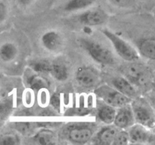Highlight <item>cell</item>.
<instances>
[{
	"label": "cell",
	"instance_id": "obj_1",
	"mask_svg": "<svg viewBox=\"0 0 155 145\" xmlns=\"http://www.w3.org/2000/svg\"><path fill=\"white\" fill-rule=\"evenodd\" d=\"M95 130L96 125L92 122H71L63 128L62 135L71 143L83 144L91 140Z\"/></svg>",
	"mask_w": 155,
	"mask_h": 145
},
{
	"label": "cell",
	"instance_id": "obj_2",
	"mask_svg": "<svg viewBox=\"0 0 155 145\" xmlns=\"http://www.w3.org/2000/svg\"><path fill=\"white\" fill-rule=\"evenodd\" d=\"M122 72L123 76L130 81L135 87H150L153 71L147 65L138 62V60L129 62V64L123 67Z\"/></svg>",
	"mask_w": 155,
	"mask_h": 145
},
{
	"label": "cell",
	"instance_id": "obj_3",
	"mask_svg": "<svg viewBox=\"0 0 155 145\" xmlns=\"http://www.w3.org/2000/svg\"><path fill=\"white\" fill-rule=\"evenodd\" d=\"M79 43L83 50L97 63L112 65L115 62L113 53L99 42L89 39H81Z\"/></svg>",
	"mask_w": 155,
	"mask_h": 145
},
{
	"label": "cell",
	"instance_id": "obj_4",
	"mask_svg": "<svg viewBox=\"0 0 155 145\" xmlns=\"http://www.w3.org/2000/svg\"><path fill=\"white\" fill-rule=\"evenodd\" d=\"M101 33L110 40L119 56L125 61L134 62L139 59L140 55L138 50L120 36L108 29L101 30Z\"/></svg>",
	"mask_w": 155,
	"mask_h": 145
},
{
	"label": "cell",
	"instance_id": "obj_5",
	"mask_svg": "<svg viewBox=\"0 0 155 145\" xmlns=\"http://www.w3.org/2000/svg\"><path fill=\"white\" fill-rule=\"evenodd\" d=\"M135 123L141 124L150 130L155 125V112L145 99L136 97L131 102Z\"/></svg>",
	"mask_w": 155,
	"mask_h": 145
},
{
	"label": "cell",
	"instance_id": "obj_6",
	"mask_svg": "<svg viewBox=\"0 0 155 145\" xmlns=\"http://www.w3.org/2000/svg\"><path fill=\"white\" fill-rule=\"evenodd\" d=\"M95 94L105 104L115 108H120L131 104L132 100L117 91L116 88L107 85H102L95 90Z\"/></svg>",
	"mask_w": 155,
	"mask_h": 145
},
{
	"label": "cell",
	"instance_id": "obj_7",
	"mask_svg": "<svg viewBox=\"0 0 155 145\" xmlns=\"http://www.w3.org/2000/svg\"><path fill=\"white\" fill-rule=\"evenodd\" d=\"M75 79L78 83L83 87L91 88L99 84L101 82V74L94 67L84 65L77 69Z\"/></svg>",
	"mask_w": 155,
	"mask_h": 145
},
{
	"label": "cell",
	"instance_id": "obj_8",
	"mask_svg": "<svg viewBox=\"0 0 155 145\" xmlns=\"http://www.w3.org/2000/svg\"><path fill=\"white\" fill-rule=\"evenodd\" d=\"M78 21L84 25L94 27L102 25L108 19V15L101 8H91L78 15Z\"/></svg>",
	"mask_w": 155,
	"mask_h": 145
},
{
	"label": "cell",
	"instance_id": "obj_9",
	"mask_svg": "<svg viewBox=\"0 0 155 145\" xmlns=\"http://www.w3.org/2000/svg\"><path fill=\"white\" fill-rule=\"evenodd\" d=\"M135 123V116L131 104L125 105L116 110L113 124L120 129H128Z\"/></svg>",
	"mask_w": 155,
	"mask_h": 145
},
{
	"label": "cell",
	"instance_id": "obj_10",
	"mask_svg": "<svg viewBox=\"0 0 155 145\" xmlns=\"http://www.w3.org/2000/svg\"><path fill=\"white\" fill-rule=\"evenodd\" d=\"M41 41L42 46L51 53H57L63 46L62 35L56 31H49L44 33L41 36Z\"/></svg>",
	"mask_w": 155,
	"mask_h": 145
},
{
	"label": "cell",
	"instance_id": "obj_11",
	"mask_svg": "<svg viewBox=\"0 0 155 145\" xmlns=\"http://www.w3.org/2000/svg\"><path fill=\"white\" fill-rule=\"evenodd\" d=\"M129 143H146L151 139V132L150 128L138 123H135L128 128Z\"/></svg>",
	"mask_w": 155,
	"mask_h": 145
},
{
	"label": "cell",
	"instance_id": "obj_12",
	"mask_svg": "<svg viewBox=\"0 0 155 145\" xmlns=\"http://www.w3.org/2000/svg\"><path fill=\"white\" fill-rule=\"evenodd\" d=\"M120 130V128L112 124L103 127L95 135V143L101 145H113Z\"/></svg>",
	"mask_w": 155,
	"mask_h": 145
},
{
	"label": "cell",
	"instance_id": "obj_13",
	"mask_svg": "<svg viewBox=\"0 0 155 145\" xmlns=\"http://www.w3.org/2000/svg\"><path fill=\"white\" fill-rule=\"evenodd\" d=\"M137 50L140 56L155 61V37H144L137 42Z\"/></svg>",
	"mask_w": 155,
	"mask_h": 145
},
{
	"label": "cell",
	"instance_id": "obj_14",
	"mask_svg": "<svg viewBox=\"0 0 155 145\" xmlns=\"http://www.w3.org/2000/svg\"><path fill=\"white\" fill-rule=\"evenodd\" d=\"M113 87L117 91L127 96L130 99H135L137 97V91L135 86L124 76H119L113 80Z\"/></svg>",
	"mask_w": 155,
	"mask_h": 145
},
{
	"label": "cell",
	"instance_id": "obj_15",
	"mask_svg": "<svg viewBox=\"0 0 155 145\" xmlns=\"http://www.w3.org/2000/svg\"><path fill=\"white\" fill-rule=\"evenodd\" d=\"M116 108L102 102L99 104L97 110V117L99 121L107 125L113 124L116 116Z\"/></svg>",
	"mask_w": 155,
	"mask_h": 145
},
{
	"label": "cell",
	"instance_id": "obj_16",
	"mask_svg": "<svg viewBox=\"0 0 155 145\" xmlns=\"http://www.w3.org/2000/svg\"><path fill=\"white\" fill-rule=\"evenodd\" d=\"M18 50L15 43L6 42L0 46V59L5 62L14 60L18 56Z\"/></svg>",
	"mask_w": 155,
	"mask_h": 145
},
{
	"label": "cell",
	"instance_id": "obj_17",
	"mask_svg": "<svg viewBox=\"0 0 155 145\" xmlns=\"http://www.w3.org/2000/svg\"><path fill=\"white\" fill-rule=\"evenodd\" d=\"M33 140L36 143L42 145H53L56 143L55 133L50 129H41L34 136Z\"/></svg>",
	"mask_w": 155,
	"mask_h": 145
},
{
	"label": "cell",
	"instance_id": "obj_18",
	"mask_svg": "<svg viewBox=\"0 0 155 145\" xmlns=\"http://www.w3.org/2000/svg\"><path fill=\"white\" fill-rule=\"evenodd\" d=\"M27 84L31 89L34 91H41V90L46 89L49 87V81L44 77L40 75L38 73L31 74L27 77Z\"/></svg>",
	"mask_w": 155,
	"mask_h": 145
},
{
	"label": "cell",
	"instance_id": "obj_19",
	"mask_svg": "<svg viewBox=\"0 0 155 145\" xmlns=\"http://www.w3.org/2000/svg\"><path fill=\"white\" fill-rule=\"evenodd\" d=\"M95 0H68L64 5L66 12H77L90 8L94 4Z\"/></svg>",
	"mask_w": 155,
	"mask_h": 145
},
{
	"label": "cell",
	"instance_id": "obj_20",
	"mask_svg": "<svg viewBox=\"0 0 155 145\" xmlns=\"http://www.w3.org/2000/svg\"><path fill=\"white\" fill-rule=\"evenodd\" d=\"M50 73L53 77L59 81H64L68 77V68L62 63H52Z\"/></svg>",
	"mask_w": 155,
	"mask_h": 145
},
{
	"label": "cell",
	"instance_id": "obj_21",
	"mask_svg": "<svg viewBox=\"0 0 155 145\" xmlns=\"http://www.w3.org/2000/svg\"><path fill=\"white\" fill-rule=\"evenodd\" d=\"M52 63L48 60L45 59H37L32 61L30 63V67L35 73L44 74V73H50Z\"/></svg>",
	"mask_w": 155,
	"mask_h": 145
},
{
	"label": "cell",
	"instance_id": "obj_22",
	"mask_svg": "<svg viewBox=\"0 0 155 145\" xmlns=\"http://www.w3.org/2000/svg\"><path fill=\"white\" fill-rule=\"evenodd\" d=\"M12 110V104L9 99L0 100V126L6 121Z\"/></svg>",
	"mask_w": 155,
	"mask_h": 145
},
{
	"label": "cell",
	"instance_id": "obj_23",
	"mask_svg": "<svg viewBox=\"0 0 155 145\" xmlns=\"http://www.w3.org/2000/svg\"><path fill=\"white\" fill-rule=\"evenodd\" d=\"M20 142L19 136L14 133H8L0 136V145H17Z\"/></svg>",
	"mask_w": 155,
	"mask_h": 145
},
{
	"label": "cell",
	"instance_id": "obj_24",
	"mask_svg": "<svg viewBox=\"0 0 155 145\" xmlns=\"http://www.w3.org/2000/svg\"><path fill=\"white\" fill-rule=\"evenodd\" d=\"M138 0H108L113 6L119 8H129L135 6Z\"/></svg>",
	"mask_w": 155,
	"mask_h": 145
},
{
	"label": "cell",
	"instance_id": "obj_25",
	"mask_svg": "<svg viewBox=\"0 0 155 145\" xmlns=\"http://www.w3.org/2000/svg\"><path fill=\"white\" fill-rule=\"evenodd\" d=\"M129 143V137L126 129H120L115 138L113 145H126Z\"/></svg>",
	"mask_w": 155,
	"mask_h": 145
},
{
	"label": "cell",
	"instance_id": "obj_26",
	"mask_svg": "<svg viewBox=\"0 0 155 145\" xmlns=\"http://www.w3.org/2000/svg\"><path fill=\"white\" fill-rule=\"evenodd\" d=\"M8 15V8L5 2L2 0H0V23H2L7 17Z\"/></svg>",
	"mask_w": 155,
	"mask_h": 145
},
{
	"label": "cell",
	"instance_id": "obj_27",
	"mask_svg": "<svg viewBox=\"0 0 155 145\" xmlns=\"http://www.w3.org/2000/svg\"><path fill=\"white\" fill-rule=\"evenodd\" d=\"M34 0H16V2L21 6H28L31 5Z\"/></svg>",
	"mask_w": 155,
	"mask_h": 145
},
{
	"label": "cell",
	"instance_id": "obj_28",
	"mask_svg": "<svg viewBox=\"0 0 155 145\" xmlns=\"http://www.w3.org/2000/svg\"><path fill=\"white\" fill-rule=\"evenodd\" d=\"M83 32L87 35H91L93 33V30H92V27L87 26V25H84L83 28Z\"/></svg>",
	"mask_w": 155,
	"mask_h": 145
},
{
	"label": "cell",
	"instance_id": "obj_29",
	"mask_svg": "<svg viewBox=\"0 0 155 145\" xmlns=\"http://www.w3.org/2000/svg\"><path fill=\"white\" fill-rule=\"evenodd\" d=\"M150 88L155 93V71H153V74H152L151 81H150Z\"/></svg>",
	"mask_w": 155,
	"mask_h": 145
},
{
	"label": "cell",
	"instance_id": "obj_30",
	"mask_svg": "<svg viewBox=\"0 0 155 145\" xmlns=\"http://www.w3.org/2000/svg\"><path fill=\"white\" fill-rule=\"evenodd\" d=\"M151 130H153V131H155V125H154V127H153V128H152Z\"/></svg>",
	"mask_w": 155,
	"mask_h": 145
},
{
	"label": "cell",
	"instance_id": "obj_31",
	"mask_svg": "<svg viewBox=\"0 0 155 145\" xmlns=\"http://www.w3.org/2000/svg\"><path fill=\"white\" fill-rule=\"evenodd\" d=\"M153 15H154V17H155V12H154V13H153Z\"/></svg>",
	"mask_w": 155,
	"mask_h": 145
},
{
	"label": "cell",
	"instance_id": "obj_32",
	"mask_svg": "<svg viewBox=\"0 0 155 145\" xmlns=\"http://www.w3.org/2000/svg\"><path fill=\"white\" fill-rule=\"evenodd\" d=\"M153 62H155V61H153ZM154 67H155V64H154Z\"/></svg>",
	"mask_w": 155,
	"mask_h": 145
}]
</instances>
